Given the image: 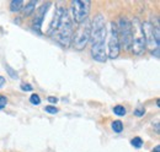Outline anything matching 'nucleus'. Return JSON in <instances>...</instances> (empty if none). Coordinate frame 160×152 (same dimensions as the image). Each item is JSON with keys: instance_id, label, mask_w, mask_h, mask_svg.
Returning a JSON list of instances; mask_svg holds the SVG:
<instances>
[{"instance_id": "nucleus-1", "label": "nucleus", "mask_w": 160, "mask_h": 152, "mask_svg": "<svg viewBox=\"0 0 160 152\" xmlns=\"http://www.w3.org/2000/svg\"><path fill=\"white\" fill-rule=\"evenodd\" d=\"M47 35L63 48L70 47L74 35V28H73V21L70 19L67 9L64 7L56 9L54 16L49 25Z\"/></svg>"}, {"instance_id": "nucleus-22", "label": "nucleus", "mask_w": 160, "mask_h": 152, "mask_svg": "<svg viewBox=\"0 0 160 152\" xmlns=\"http://www.w3.org/2000/svg\"><path fill=\"white\" fill-rule=\"evenodd\" d=\"M4 83H5V78H4L2 76H0V87L4 86Z\"/></svg>"}, {"instance_id": "nucleus-13", "label": "nucleus", "mask_w": 160, "mask_h": 152, "mask_svg": "<svg viewBox=\"0 0 160 152\" xmlns=\"http://www.w3.org/2000/svg\"><path fill=\"white\" fill-rule=\"evenodd\" d=\"M112 111H113V113L116 114V115H118V116H123V115H126V113H127V109L124 108V106H121V104L115 106L112 108Z\"/></svg>"}, {"instance_id": "nucleus-5", "label": "nucleus", "mask_w": 160, "mask_h": 152, "mask_svg": "<svg viewBox=\"0 0 160 152\" xmlns=\"http://www.w3.org/2000/svg\"><path fill=\"white\" fill-rule=\"evenodd\" d=\"M117 27V35L120 40V48L123 50L131 49V42H132V26L131 21L127 17H120L118 22L116 23Z\"/></svg>"}, {"instance_id": "nucleus-6", "label": "nucleus", "mask_w": 160, "mask_h": 152, "mask_svg": "<svg viewBox=\"0 0 160 152\" xmlns=\"http://www.w3.org/2000/svg\"><path fill=\"white\" fill-rule=\"evenodd\" d=\"M120 40L117 35V27L113 21L110 22V31H108V40H107V59H116L120 55Z\"/></svg>"}, {"instance_id": "nucleus-16", "label": "nucleus", "mask_w": 160, "mask_h": 152, "mask_svg": "<svg viewBox=\"0 0 160 152\" xmlns=\"http://www.w3.org/2000/svg\"><path fill=\"white\" fill-rule=\"evenodd\" d=\"M30 102L33 106H38V104H41V97L37 93H33V95H31V97H30Z\"/></svg>"}, {"instance_id": "nucleus-7", "label": "nucleus", "mask_w": 160, "mask_h": 152, "mask_svg": "<svg viewBox=\"0 0 160 152\" xmlns=\"http://www.w3.org/2000/svg\"><path fill=\"white\" fill-rule=\"evenodd\" d=\"M91 2L89 0H74L72 1V11H73V20L75 23L80 25L85 20L89 19Z\"/></svg>"}, {"instance_id": "nucleus-19", "label": "nucleus", "mask_w": 160, "mask_h": 152, "mask_svg": "<svg viewBox=\"0 0 160 152\" xmlns=\"http://www.w3.org/2000/svg\"><path fill=\"white\" fill-rule=\"evenodd\" d=\"M21 90L22 91H26V92H28V91H32L33 90V87L30 85V83H21Z\"/></svg>"}, {"instance_id": "nucleus-23", "label": "nucleus", "mask_w": 160, "mask_h": 152, "mask_svg": "<svg viewBox=\"0 0 160 152\" xmlns=\"http://www.w3.org/2000/svg\"><path fill=\"white\" fill-rule=\"evenodd\" d=\"M155 130H157V134H159V121L155 123Z\"/></svg>"}, {"instance_id": "nucleus-20", "label": "nucleus", "mask_w": 160, "mask_h": 152, "mask_svg": "<svg viewBox=\"0 0 160 152\" xmlns=\"http://www.w3.org/2000/svg\"><path fill=\"white\" fill-rule=\"evenodd\" d=\"M145 113V109H144V107H139V108H137L136 111H134V114L137 115V116H143Z\"/></svg>"}, {"instance_id": "nucleus-11", "label": "nucleus", "mask_w": 160, "mask_h": 152, "mask_svg": "<svg viewBox=\"0 0 160 152\" xmlns=\"http://www.w3.org/2000/svg\"><path fill=\"white\" fill-rule=\"evenodd\" d=\"M23 5H25V2L22 0H12L10 2V11L11 12H19L22 10Z\"/></svg>"}, {"instance_id": "nucleus-9", "label": "nucleus", "mask_w": 160, "mask_h": 152, "mask_svg": "<svg viewBox=\"0 0 160 152\" xmlns=\"http://www.w3.org/2000/svg\"><path fill=\"white\" fill-rule=\"evenodd\" d=\"M49 5H51L49 2L43 4L40 9L37 10L36 16H35V19H33V21H32V30H33L35 32H37L38 35L42 33V31H41V28H42V23H43V19H44V16H46V14H47V11H48Z\"/></svg>"}, {"instance_id": "nucleus-18", "label": "nucleus", "mask_w": 160, "mask_h": 152, "mask_svg": "<svg viewBox=\"0 0 160 152\" xmlns=\"http://www.w3.org/2000/svg\"><path fill=\"white\" fill-rule=\"evenodd\" d=\"M6 103H8V98L4 95H0V111L4 109V107L6 106Z\"/></svg>"}, {"instance_id": "nucleus-8", "label": "nucleus", "mask_w": 160, "mask_h": 152, "mask_svg": "<svg viewBox=\"0 0 160 152\" xmlns=\"http://www.w3.org/2000/svg\"><path fill=\"white\" fill-rule=\"evenodd\" d=\"M142 26H143V32H144V37H145V48H149L152 50L153 55L158 59L160 50V42L157 40V38H155L154 27L150 22H144V23H142Z\"/></svg>"}, {"instance_id": "nucleus-3", "label": "nucleus", "mask_w": 160, "mask_h": 152, "mask_svg": "<svg viewBox=\"0 0 160 152\" xmlns=\"http://www.w3.org/2000/svg\"><path fill=\"white\" fill-rule=\"evenodd\" d=\"M132 26V42H131V49L133 54L136 55H142L145 52V37L143 32V26L139 19L133 20L131 22Z\"/></svg>"}, {"instance_id": "nucleus-10", "label": "nucleus", "mask_w": 160, "mask_h": 152, "mask_svg": "<svg viewBox=\"0 0 160 152\" xmlns=\"http://www.w3.org/2000/svg\"><path fill=\"white\" fill-rule=\"evenodd\" d=\"M36 6H37V1H28V2H26V5L22 7L23 16H25V17L31 16V15L36 11Z\"/></svg>"}, {"instance_id": "nucleus-2", "label": "nucleus", "mask_w": 160, "mask_h": 152, "mask_svg": "<svg viewBox=\"0 0 160 152\" xmlns=\"http://www.w3.org/2000/svg\"><path fill=\"white\" fill-rule=\"evenodd\" d=\"M106 37H107V28H106V21L105 17L99 14L95 16V19L91 21V57L94 60L99 63H105L107 60L106 53Z\"/></svg>"}, {"instance_id": "nucleus-12", "label": "nucleus", "mask_w": 160, "mask_h": 152, "mask_svg": "<svg viewBox=\"0 0 160 152\" xmlns=\"http://www.w3.org/2000/svg\"><path fill=\"white\" fill-rule=\"evenodd\" d=\"M111 128H112V130L115 131L116 134H120L123 131V129H124V126H123V123L121 121V120H115V121H112V124H111Z\"/></svg>"}, {"instance_id": "nucleus-21", "label": "nucleus", "mask_w": 160, "mask_h": 152, "mask_svg": "<svg viewBox=\"0 0 160 152\" xmlns=\"http://www.w3.org/2000/svg\"><path fill=\"white\" fill-rule=\"evenodd\" d=\"M48 102H51V103H54V104H56V103L58 102V98H57V97H53V96H49V97H48Z\"/></svg>"}, {"instance_id": "nucleus-14", "label": "nucleus", "mask_w": 160, "mask_h": 152, "mask_svg": "<svg viewBox=\"0 0 160 152\" xmlns=\"http://www.w3.org/2000/svg\"><path fill=\"white\" fill-rule=\"evenodd\" d=\"M131 145L134 147V149H140L143 146V139L139 136H136L134 139L131 140Z\"/></svg>"}, {"instance_id": "nucleus-4", "label": "nucleus", "mask_w": 160, "mask_h": 152, "mask_svg": "<svg viewBox=\"0 0 160 152\" xmlns=\"http://www.w3.org/2000/svg\"><path fill=\"white\" fill-rule=\"evenodd\" d=\"M90 35H91V21L90 19H88L78 25L77 31H74L72 39L73 47L77 50H82L86 47V44L90 42Z\"/></svg>"}, {"instance_id": "nucleus-15", "label": "nucleus", "mask_w": 160, "mask_h": 152, "mask_svg": "<svg viewBox=\"0 0 160 152\" xmlns=\"http://www.w3.org/2000/svg\"><path fill=\"white\" fill-rule=\"evenodd\" d=\"M6 71H8V74H9V76H10L11 78H14V80L19 78V74H18V73H16V70H14L11 66L6 65Z\"/></svg>"}, {"instance_id": "nucleus-17", "label": "nucleus", "mask_w": 160, "mask_h": 152, "mask_svg": "<svg viewBox=\"0 0 160 152\" xmlns=\"http://www.w3.org/2000/svg\"><path fill=\"white\" fill-rule=\"evenodd\" d=\"M44 112H46V113H49V114H57L58 112H59V109L56 108L54 106H47V107H44Z\"/></svg>"}, {"instance_id": "nucleus-24", "label": "nucleus", "mask_w": 160, "mask_h": 152, "mask_svg": "<svg viewBox=\"0 0 160 152\" xmlns=\"http://www.w3.org/2000/svg\"><path fill=\"white\" fill-rule=\"evenodd\" d=\"M153 152H160V145H157L155 149L153 150Z\"/></svg>"}]
</instances>
